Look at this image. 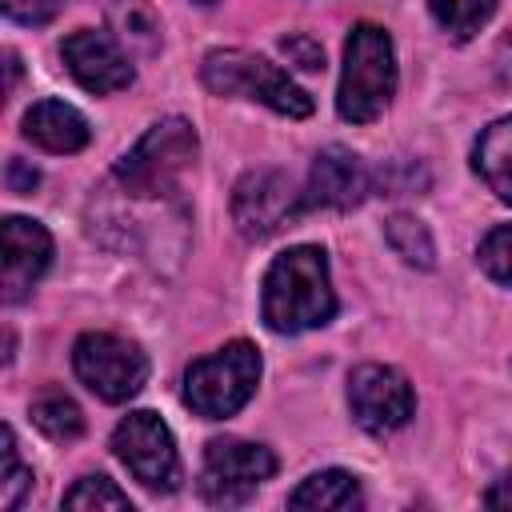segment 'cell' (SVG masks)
<instances>
[{
  "label": "cell",
  "instance_id": "6da1fadb",
  "mask_svg": "<svg viewBox=\"0 0 512 512\" xmlns=\"http://www.w3.org/2000/svg\"><path fill=\"white\" fill-rule=\"evenodd\" d=\"M260 316L280 336L320 328L336 316V292H332L324 248L296 244L268 264L264 292H260Z\"/></svg>",
  "mask_w": 512,
  "mask_h": 512
},
{
  "label": "cell",
  "instance_id": "7a4b0ae2",
  "mask_svg": "<svg viewBox=\"0 0 512 512\" xmlns=\"http://www.w3.org/2000/svg\"><path fill=\"white\" fill-rule=\"evenodd\" d=\"M396 96V48L380 24H356L344 40L336 112L352 124H372Z\"/></svg>",
  "mask_w": 512,
  "mask_h": 512
},
{
  "label": "cell",
  "instance_id": "3957f363",
  "mask_svg": "<svg viewBox=\"0 0 512 512\" xmlns=\"http://www.w3.org/2000/svg\"><path fill=\"white\" fill-rule=\"evenodd\" d=\"M200 80L216 96L260 100L264 108H272L288 120L312 116V96L288 72H280L272 60H264L256 52H244V48H212L200 64Z\"/></svg>",
  "mask_w": 512,
  "mask_h": 512
},
{
  "label": "cell",
  "instance_id": "277c9868",
  "mask_svg": "<svg viewBox=\"0 0 512 512\" xmlns=\"http://www.w3.org/2000/svg\"><path fill=\"white\" fill-rule=\"evenodd\" d=\"M196 148V128L184 116H164L116 160V180L128 196H168L196 164Z\"/></svg>",
  "mask_w": 512,
  "mask_h": 512
},
{
  "label": "cell",
  "instance_id": "5b68a950",
  "mask_svg": "<svg viewBox=\"0 0 512 512\" xmlns=\"http://www.w3.org/2000/svg\"><path fill=\"white\" fill-rule=\"evenodd\" d=\"M260 384V352L248 340H232L212 356H200L184 372V404L204 420L236 416Z\"/></svg>",
  "mask_w": 512,
  "mask_h": 512
},
{
  "label": "cell",
  "instance_id": "8992f818",
  "mask_svg": "<svg viewBox=\"0 0 512 512\" xmlns=\"http://www.w3.org/2000/svg\"><path fill=\"white\" fill-rule=\"evenodd\" d=\"M72 368L80 384L104 404L132 400L148 380V356L132 340L112 332H84L72 344Z\"/></svg>",
  "mask_w": 512,
  "mask_h": 512
},
{
  "label": "cell",
  "instance_id": "52a82bcc",
  "mask_svg": "<svg viewBox=\"0 0 512 512\" xmlns=\"http://www.w3.org/2000/svg\"><path fill=\"white\" fill-rule=\"evenodd\" d=\"M304 208V192H296L292 176L280 168H252L232 188V220L248 240H268L292 228Z\"/></svg>",
  "mask_w": 512,
  "mask_h": 512
},
{
  "label": "cell",
  "instance_id": "ba28073f",
  "mask_svg": "<svg viewBox=\"0 0 512 512\" xmlns=\"http://www.w3.org/2000/svg\"><path fill=\"white\" fill-rule=\"evenodd\" d=\"M112 452L132 472V480H140L148 492H176L180 488L176 440L156 412H148V408L128 412L112 432Z\"/></svg>",
  "mask_w": 512,
  "mask_h": 512
},
{
  "label": "cell",
  "instance_id": "9c48e42d",
  "mask_svg": "<svg viewBox=\"0 0 512 512\" xmlns=\"http://www.w3.org/2000/svg\"><path fill=\"white\" fill-rule=\"evenodd\" d=\"M348 408H352V420L364 432L388 436V432H396L412 420L416 396H412V384L400 368L360 364V368L348 372Z\"/></svg>",
  "mask_w": 512,
  "mask_h": 512
},
{
  "label": "cell",
  "instance_id": "30bf717a",
  "mask_svg": "<svg viewBox=\"0 0 512 512\" xmlns=\"http://www.w3.org/2000/svg\"><path fill=\"white\" fill-rule=\"evenodd\" d=\"M276 476V456L252 440H212L204 448L200 492L212 504H244L264 480Z\"/></svg>",
  "mask_w": 512,
  "mask_h": 512
},
{
  "label": "cell",
  "instance_id": "8fae6325",
  "mask_svg": "<svg viewBox=\"0 0 512 512\" xmlns=\"http://www.w3.org/2000/svg\"><path fill=\"white\" fill-rule=\"evenodd\" d=\"M60 56H64V68L68 76L84 88V92H96V96H112L120 88L132 84V56L124 52V44L112 36V32H96V28H80L72 36H64L60 44Z\"/></svg>",
  "mask_w": 512,
  "mask_h": 512
},
{
  "label": "cell",
  "instance_id": "7c38bea8",
  "mask_svg": "<svg viewBox=\"0 0 512 512\" xmlns=\"http://www.w3.org/2000/svg\"><path fill=\"white\" fill-rule=\"evenodd\" d=\"M0 252H4V272H0L4 304H20L32 292V284L44 276V268L52 264V236L44 224L28 216H4Z\"/></svg>",
  "mask_w": 512,
  "mask_h": 512
},
{
  "label": "cell",
  "instance_id": "4fadbf2b",
  "mask_svg": "<svg viewBox=\"0 0 512 512\" xmlns=\"http://www.w3.org/2000/svg\"><path fill=\"white\" fill-rule=\"evenodd\" d=\"M372 180H368V168L356 152L332 144L324 152H316L312 160V172H308V208H356L364 196H368Z\"/></svg>",
  "mask_w": 512,
  "mask_h": 512
},
{
  "label": "cell",
  "instance_id": "5bb4252c",
  "mask_svg": "<svg viewBox=\"0 0 512 512\" xmlns=\"http://www.w3.org/2000/svg\"><path fill=\"white\" fill-rule=\"evenodd\" d=\"M24 136H28L36 148H44V152L68 156V152H80V148L88 144L92 128H88V120H84L72 104H64V100H36V104L24 112Z\"/></svg>",
  "mask_w": 512,
  "mask_h": 512
},
{
  "label": "cell",
  "instance_id": "9a60e30c",
  "mask_svg": "<svg viewBox=\"0 0 512 512\" xmlns=\"http://www.w3.org/2000/svg\"><path fill=\"white\" fill-rule=\"evenodd\" d=\"M472 168L504 204H512V116L492 120L472 148Z\"/></svg>",
  "mask_w": 512,
  "mask_h": 512
},
{
  "label": "cell",
  "instance_id": "2e32d148",
  "mask_svg": "<svg viewBox=\"0 0 512 512\" xmlns=\"http://www.w3.org/2000/svg\"><path fill=\"white\" fill-rule=\"evenodd\" d=\"M292 508H316V512H344V508H360L364 496H360V484L352 472L344 468H324V472H312L292 496H288Z\"/></svg>",
  "mask_w": 512,
  "mask_h": 512
},
{
  "label": "cell",
  "instance_id": "e0dca14e",
  "mask_svg": "<svg viewBox=\"0 0 512 512\" xmlns=\"http://www.w3.org/2000/svg\"><path fill=\"white\" fill-rule=\"evenodd\" d=\"M108 24H112V36L124 44V52L132 56H152L160 48V24L156 16L140 4V0H120L112 12H108Z\"/></svg>",
  "mask_w": 512,
  "mask_h": 512
},
{
  "label": "cell",
  "instance_id": "ac0fdd59",
  "mask_svg": "<svg viewBox=\"0 0 512 512\" xmlns=\"http://www.w3.org/2000/svg\"><path fill=\"white\" fill-rule=\"evenodd\" d=\"M32 424L48 436V440H56V444H68V440H76L80 432H84V416H80V404L72 400V396H64L60 388H48V392H40L36 400H32Z\"/></svg>",
  "mask_w": 512,
  "mask_h": 512
},
{
  "label": "cell",
  "instance_id": "d6986e66",
  "mask_svg": "<svg viewBox=\"0 0 512 512\" xmlns=\"http://www.w3.org/2000/svg\"><path fill=\"white\" fill-rule=\"evenodd\" d=\"M428 12L452 40H472L492 20L496 0H428Z\"/></svg>",
  "mask_w": 512,
  "mask_h": 512
},
{
  "label": "cell",
  "instance_id": "ffe728a7",
  "mask_svg": "<svg viewBox=\"0 0 512 512\" xmlns=\"http://www.w3.org/2000/svg\"><path fill=\"white\" fill-rule=\"evenodd\" d=\"M384 236H388L392 252H396L404 264H416V268H432V264H436V244H432V232L424 228V220L396 212V216L384 224Z\"/></svg>",
  "mask_w": 512,
  "mask_h": 512
},
{
  "label": "cell",
  "instance_id": "44dd1931",
  "mask_svg": "<svg viewBox=\"0 0 512 512\" xmlns=\"http://www.w3.org/2000/svg\"><path fill=\"white\" fill-rule=\"evenodd\" d=\"M64 508H72V512H104V508H112V512H132V500H128V492H120L108 476H84V480H76V484L64 492Z\"/></svg>",
  "mask_w": 512,
  "mask_h": 512
},
{
  "label": "cell",
  "instance_id": "7402d4cb",
  "mask_svg": "<svg viewBox=\"0 0 512 512\" xmlns=\"http://www.w3.org/2000/svg\"><path fill=\"white\" fill-rule=\"evenodd\" d=\"M28 488H32V468L20 460L16 432L4 424V432H0V508L12 512Z\"/></svg>",
  "mask_w": 512,
  "mask_h": 512
},
{
  "label": "cell",
  "instance_id": "603a6c76",
  "mask_svg": "<svg viewBox=\"0 0 512 512\" xmlns=\"http://www.w3.org/2000/svg\"><path fill=\"white\" fill-rule=\"evenodd\" d=\"M476 260H480V268H484L496 284L512 288V224H496V228L480 240Z\"/></svg>",
  "mask_w": 512,
  "mask_h": 512
},
{
  "label": "cell",
  "instance_id": "cb8c5ba5",
  "mask_svg": "<svg viewBox=\"0 0 512 512\" xmlns=\"http://www.w3.org/2000/svg\"><path fill=\"white\" fill-rule=\"evenodd\" d=\"M280 52L288 56V64H296L300 72H320L324 68V48L308 36V32H288L280 40Z\"/></svg>",
  "mask_w": 512,
  "mask_h": 512
},
{
  "label": "cell",
  "instance_id": "d4e9b609",
  "mask_svg": "<svg viewBox=\"0 0 512 512\" xmlns=\"http://www.w3.org/2000/svg\"><path fill=\"white\" fill-rule=\"evenodd\" d=\"M0 4H4L8 20L28 24V28H40V24H48L60 12V0H0Z\"/></svg>",
  "mask_w": 512,
  "mask_h": 512
},
{
  "label": "cell",
  "instance_id": "484cf974",
  "mask_svg": "<svg viewBox=\"0 0 512 512\" xmlns=\"http://www.w3.org/2000/svg\"><path fill=\"white\" fill-rule=\"evenodd\" d=\"M36 180H40V172L28 168L24 160H12V164H8V188H12V192H32Z\"/></svg>",
  "mask_w": 512,
  "mask_h": 512
},
{
  "label": "cell",
  "instance_id": "4316f807",
  "mask_svg": "<svg viewBox=\"0 0 512 512\" xmlns=\"http://www.w3.org/2000/svg\"><path fill=\"white\" fill-rule=\"evenodd\" d=\"M484 504H512V480H500L496 488L484 492Z\"/></svg>",
  "mask_w": 512,
  "mask_h": 512
},
{
  "label": "cell",
  "instance_id": "83f0119b",
  "mask_svg": "<svg viewBox=\"0 0 512 512\" xmlns=\"http://www.w3.org/2000/svg\"><path fill=\"white\" fill-rule=\"evenodd\" d=\"M4 60H8V92H12V88H16V80H20V60H16V52H12V48L4 52Z\"/></svg>",
  "mask_w": 512,
  "mask_h": 512
},
{
  "label": "cell",
  "instance_id": "f1b7e54d",
  "mask_svg": "<svg viewBox=\"0 0 512 512\" xmlns=\"http://www.w3.org/2000/svg\"><path fill=\"white\" fill-rule=\"evenodd\" d=\"M196 4H216V0H196Z\"/></svg>",
  "mask_w": 512,
  "mask_h": 512
}]
</instances>
